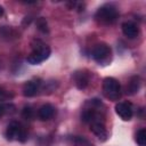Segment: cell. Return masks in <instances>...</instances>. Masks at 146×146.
Here are the masks:
<instances>
[{"mask_svg":"<svg viewBox=\"0 0 146 146\" xmlns=\"http://www.w3.org/2000/svg\"><path fill=\"white\" fill-rule=\"evenodd\" d=\"M36 25H38L39 30H40V31H42L43 33L48 32V26H47V22H46V19H44V18L40 17V18L38 19V22H36Z\"/></svg>","mask_w":146,"mask_h":146,"instance_id":"cell-19","label":"cell"},{"mask_svg":"<svg viewBox=\"0 0 146 146\" xmlns=\"http://www.w3.org/2000/svg\"><path fill=\"white\" fill-rule=\"evenodd\" d=\"M81 119H82L83 122L91 123V122L98 121V114H97L94 110H86V111H83V113L81 114Z\"/></svg>","mask_w":146,"mask_h":146,"instance_id":"cell-13","label":"cell"},{"mask_svg":"<svg viewBox=\"0 0 146 146\" xmlns=\"http://www.w3.org/2000/svg\"><path fill=\"white\" fill-rule=\"evenodd\" d=\"M74 81H75V84L79 89H84L87 86H88V82H89V79L87 76L86 73L83 72H76L74 74Z\"/></svg>","mask_w":146,"mask_h":146,"instance_id":"cell-12","label":"cell"},{"mask_svg":"<svg viewBox=\"0 0 146 146\" xmlns=\"http://www.w3.org/2000/svg\"><path fill=\"white\" fill-rule=\"evenodd\" d=\"M5 135L8 140H18L24 143L27 139V132L25 128L17 121H11L8 124Z\"/></svg>","mask_w":146,"mask_h":146,"instance_id":"cell-3","label":"cell"},{"mask_svg":"<svg viewBox=\"0 0 146 146\" xmlns=\"http://www.w3.org/2000/svg\"><path fill=\"white\" fill-rule=\"evenodd\" d=\"M115 112L124 121L131 120V117L133 115L132 105H131V103H128V102H120V103H117L115 105Z\"/></svg>","mask_w":146,"mask_h":146,"instance_id":"cell-6","label":"cell"},{"mask_svg":"<svg viewBox=\"0 0 146 146\" xmlns=\"http://www.w3.org/2000/svg\"><path fill=\"white\" fill-rule=\"evenodd\" d=\"M50 55V48L41 40H35L32 43V51L27 56V62L32 65H36L46 60Z\"/></svg>","mask_w":146,"mask_h":146,"instance_id":"cell-1","label":"cell"},{"mask_svg":"<svg viewBox=\"0 0 146 146\" xmlns=\"http://www.w3.org/2000/svg\"><path fill=\"white\" fill-rule=\"evenodd\" d=\"M11 98H13V94L11 92H9V91L0 88V102L1 103L5 102V100H9Z\"/></svg>","mask_w":146,"mask_h":146,"instance_id":"cell-18","label":"cell"},{"mask_svg":"<svg viewBox=\"0 0 146 146\" xmlns=\"http://www.w3.org/2000/svg\"><path fill=\"white\" fill-rule=\"evenodd\" d=\"M121 27H122L123 34H124L125 36H128L129 39L136 38V36L138 35V33H139L137 25H136L135 23H132V22H124Z\"/></svg>","mask_w":146,"mask_h":146,"instance_id":"cell-10","label":"cell"},{"mask_svg":"<svg viewBox=\"0 0 146 146\" xmlns=\"http://www.w3.org/2000/svg\"><path fill=\"white\" fill-rule=\"evenodd\" d=\"M40 84H41L40 80H36V81H35V80L27 81V82L24 84V87H23V94H24V96H26V97H32V96H34V95L38 92V90H39Z\"/></svg>","mask_w":146,"mask_h":146,"instance_id":"cell-9","label":"cell"},{"mask_svg":"<svg viewBox=\"0 0 146 146\" xmlns=\"http://www.w3.org/2000/svg\"><path fill=\"white\" fill-rule=\"evenodd\" d=\"M91 55L96 62H98L100 64H106L111 59L112 50H111V47L107 46L106 43H99L92 49Z\"/></svg>","mask_w":146,"mask_h":146,"instance_id":"cell-5","label":"cell"},{"mask_svg":"<svg viewBox=\"0 0 146 146\" xmlns=\"http://www.w3.org/2000/svg\"><path fill=\"white\" fill-rule=\"evenodd\" d=\"M2 14H3V8L0 6V16H2Z\"/></svg>","mask_w":146,"mask_h":146,"instance_id":"cell-20","label":"cell"},{"mask_svg":"<svg viewBox=\"0 0 146 146\" xmlns=\"http://www.w3.org/2000/svg\"><path fill=\"white\" fill-rule=\"evenodd\" d=\"M33 114H34V112H33V110H32L31 106H25L23 108V111H22V115L26 120H31L33 117Z\"/></svg>","mask_w":146,"mask_h":146,"instance_id":"cell-17","label":"cell"},{"mask_svg":"<svg viewBox=\"0 0 146 146\" xmlns=\"http://www.w3.org/2000/svg\"><path fill=\"white\" fill-rule=\"evenodd\" d=\"M103 91L105 96L112 100H117L121 97V87L116 79L105 78L103 81Z\"/></svg>","mask_w":146,"mask_h":146,"instance_id":"cell-4","label":"cell"},{"mask_svg":"<svg viewBox=\"0 0 146 146\" xmlns=\"http://www.w3.org/2000/svg\"><path fill=\"white\" fill-rule=\"evenodd\" d=\"M136 141L139 146H146V129L141 128L136 133Z\"/></svg>","mask_w":146,"mask_h":146,"instance_id":"cell-16","label":"cell"},{"mask_svg":"<svg viewBox=\"0 0 146 146\" xmlns=\"http://www.w3.org/2000/svg\"><path fill=\"white\" fill-rule=\"evenodd\" d=\"M72 143L74 146H94L87 138L83 136H75L72 138Z\"/></svg>","mask_w":146,"mask_h":146,"instance_id":"cell-15","label":"cell"},{"mask_svg":"<svg viewBox=\"0 0 146 146\" xmlns=\"http://www.w3.org/2000/svg\"><path fill=\"white\" fill-rule=\"evenodd\" d=\"M55 114V107L51 104H44L38 110V117L41 121H47L51 119Z\"/></svg>","mask_w":146,"mask_h":146,"instance_id":"cell-8","label":"cell"},{"mask_svg":"<svg viewBox=\"0 0 146 146\" xmlns=\"http://www.w3.org/2000/svg\"><path fill=\"white\" fill-rule=\"evenodd\" d=\"M90 130H91L92 133H95L102 141L106 140V138H107V131H106V128H105L104 123L100 122L99 120L90 123Z\"/></svg>","mask_w":146,"mask_h":146,"instance_id":"cell-7","label":"cell"},{"mask_svg":"<svg viewBox=\"0 0 146 146\" xmlns=\"http://www.w3.org/2000/svg\"><path fill=\"white\" fill-rule=\"evenodd\" d=\"M140 88V79L139 76H132L130 79V81L127 84V94L129 95H135L136 92H138Z\"/></svg>","mask_w":146,"mask_h":146,"instance_id":"cell-11","label":"cell"},{"mask_svg":"<svg viewBox=\"0 0 146 146\" xmlns=\"http://www.w3.org/2000/svg\"><path fill=\"white\" fill-rule=\"evenodd\" d=\"M15 110H16V107L11 103H5V102L0 103V117L6 114H13L15 112Z\"/></svg>","mask_w":146,"mask_h":146,"instance_id":"cell-14","label":"cell"},{"mask_svg":"<svg viewBox=\"0 0 146 146\" xmlns=\"http://www.w3.org/2000/svg\"><path fill=\"white\" fill-rule=\"evenodd\" d=\"M95 17L98 22L103 24H113L119 17V11L112 5H104L98 8Z\"/></svg>","mask_w":146,"mask_h":146,"instance_id":"cell-2","label":"cell"}]
</instances>
